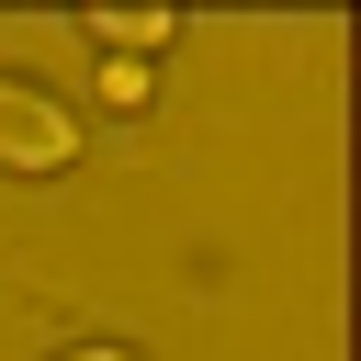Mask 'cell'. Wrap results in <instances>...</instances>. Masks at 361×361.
Returning a JSON list of instances; mask_svg holds the SVG:
<instances>
[{
  "mask_svg": "<svg viewBox=\"0 0 361 361\" xmlns=\"http://www.w3.org/2000/svg\"><path fill=\"white\" fill-rule=\"evenodd\" d=\"M0 158L11 169H56L68 158V113L45 90H23V79H0Z\"/></svg>",
  "mask_w": 361,
  "mask_h": 361,
  "instance_id": "6da1fadb",
  "label": "cell"
},
{
  "mask_svg": "<svg viewBox=\"0 0 361 361\" xmlns=\"http://www.w3.org/2000/svg\"><path fill=\"white\" fill-rule=\"evenodd\" d=\"M68 361H135V350H68Z\"/></svg>",
  "mask_w": 361,
  "mask_h": 361,
  "instance_id": "7a4b0ae2",
  "label": "cell"
}]
</instances>
